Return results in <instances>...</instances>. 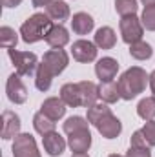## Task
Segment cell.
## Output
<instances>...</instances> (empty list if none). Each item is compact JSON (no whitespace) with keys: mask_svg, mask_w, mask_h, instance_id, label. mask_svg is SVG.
<instances>
[{"mask_svg":"<svg viewBox=\"0 0 155 157\" xmlns=\"http://www.w3.org/2000/svg\"><path fill=\"white\" fill-rule=\"evenodd\" d=\"M51 28H53V20L47 17V13H35L20 26V37L26 44H35L46 39Z\"/></svg>","mask_w":155,"mask_h":157,"instance_id":"2","label":"cell"},{"mask_svg":"<svg viewBox=\"0 0 155 157\" xmlns=\"http://www.w3.org/2000/svg\"><path fill=\"white\" fill-rule=\"evenodd\" d=\"M78 84V91H80V102H82V108H89L97 102L99 97V86L91 80H82V82H77Z\"/></svg>","mask_w":155,"mask_h":157,"instance_id":"14","label":"cell"},{"mask_svg":"<svg viewBox=\"0 0 155 157\" xmlns=\"http://www.w3.org/2000/svg\"><path fill=\"white\" fill-rule=\"evenodd\" d=\"M6 93H7V99L15 104H24L28 101V90L26 86L22 84L20 80V75L13 73L7 77V82H6Z\"/></svg>","mask_w":155,"mask_h":157,"instance_id":"7","label":"cell"},{"mask_svg":"<svg viewBox=\"0 0 155 157\" xmlns=\"http://www.w3.org/2000/svg\"><path fill=\"white\" fill-rule=\"evenodd\" d=\"M95 128H97V132H99L104 139H115V137L120 135V132H122V124H120V121H119L113 113L104 115V117L95 124Z\"/></svg>","mask_w":155,"mask_h":157,"instance_id":"10","label":"cell"},{"mask_svg":"<svg viewBox=\"0 0 155 157\" xmlns=\"http://www.w3.org/2000/svg\"><path fill=\"white\" fill-rule=\"evenodd\" d=\"M7 55L15 66V73L20 75V77H29L37 71V66H39V59L35 53L31 51H18L15 48L7 49Z\"/></svg>","mask_w":155,"mask_h":157,"instance_id":"3","label":"cell"},{"mask_svg":"<svg viewBox=\"0 0 155 157\" xmlns=\"http://www.w3.org/2000/svg\"><path fill=\"white\" fill-rule=\"evenodd\" d=\"M55 0H31V4H33V7H47V6H51Z\"/></svg>","mask_w":155,"mask_h":157,"instance_id":"34","label":"cell"},{"mask_svg":"<svg viewBox=\"0 0 155 157\" xmlns=\"http://www.w3.org/2000/svg\"><path fill=\"white\" fill-rule=\"evenodd\" d=\"M17 42H18V35H17V31L13 28H9V26L0 28V46L2 48L11 49V48L17 46Z\"/></svg>","mask_w":155,"mask_h":157,"instance_id":"27","label":"cell"},{"mask_svg":"<svg viewBox=\"0 0 155 157\" xmlns=\"http://www.w3.org/2000/svg\"><path fill=\"white\" fill-rule=\"evenodd\" d=\"M20 126H22V122H20V117L15 113V112H11V110H6L4 113H2V130H0V137L2 139H15L18 133H20Z\"/></svg>","mask_w":155,"mask_h":157,"instance_id":"9","label":"cell"},{"mask_svg":"<svg viewBox=\"0 0 155 157\" xmlns=\"http://www.w3.org/2000/svg\"><path fill=\"white\" fill-rule=\"evenodd\" d=\"M137 0H115V9L120 17L135 15L137 13Z\"/></svg>","mask_w":155,"mask_h":157,"instance_id":"29","label":"cell"},{"mask_svg":"<svg viewBox=\"0 0 155 157\" xmlns=\"http://www.w3.org/2000/svg\"><path fill=\"white\" fill-rule=\"evenodd\" d=\"M42 64L57 77V75H60L66 68H68V64H70V57H68V53L62 49V48H53V49H49V51H46L44 53V57H42Z\"/></svg>","mask_w":155,"mask_h":157,"instance_id":"5","label":"cell"},{"mask_svg":"<svg viewBox=\"0 0 155 157\" xmlns=\"http://www.w3.org/2000/svg\"><path fill=\"white\" fill-rule=\"evenodd\" d=\"M40 112L46 117H49L51 121H59V119L64 117V113H66V102L60 97H47L42 102Z\"/></svg>","mask_w":155,"mask_h":157,"instance_id":"13","label":"cell"},{"mask_svg":"<svg viewBox=\"0 0 155 157\" xmlns=\"http://www.w3.org/2000/svg\"><path fill=\"white\" fill-rule=\"evenodd\" d=\"M150 88H152V93H153V97H155V71L150 73Z\"/></svg>","mask_w":155,"mask_h":157,"instance_id":"36","label":"cell"},{"mask_svg":"<svg viewBox=\"0 0 155 157\" xmlns=\"http://www.w3.org/2000/svg\"><path fill=\"white\" fill-rule=\"evenodd\" d=\"M80 130H89V122H88V119L84 117H70L66 119V122H64V132L70 135V133H73V132H80Z\"/></svg>","mask_w":155,"mask_h":157,"instance_id":"28","label":"cell"},{"mask_svg":"<svg viewBox=\"0 0 155 157\" xmlns=\"http://www.w3.org/2000/svg\"><path fill=\"white\" fill-rule=\"evenodd\" d=\"M60 99L66 102V106L70 108H78L82 106L80 102V91H78V84L77 82H68L60 88Z\"/></svg>","mask_w":155,"mask_h":157,"instance_id":"19","label":"cell"},{"mask_svg":"<svg viewBox=\"0 0 155 157\" xmlns=\"http://www.w3.org/2000/svg\"><path fill=\"white\" fill-rule=\"evenodd\" d=\"M117 84H119V90H120V99L131 101L146 90V84H150V75L146 73V70H142L139 66H133V68H128L120 75Z\"/></svg>","mask_w":155,"mask_h":157,"instance_id":"1","label":"cell"},{"mask_svg":"<svg viewBox=\"0 0 155 157\" xmlns=\"http://www.w3.org/2000/svg\"><path fill=\"white\" fill-rule=\"evenodd\" d=\"M71 157H89V155H88L86 152H75V154H73Z\"/></svg>","mask_w":155,"mask_h":157,"instance_id":"37","label":"cell"},{"mask_svg":"<svg viewBox=\"0 0 155 157\" xmlns=\"http://www.w3.org/2000/svg\"><path fill=\"white\" fill-rule=\"evenodd\" d=\"M0 2H2L4 7H17V6L22 4V0H0Z\"/></svg>","mask_w":155,"mask_h":157,"instance_id":"35","label":"cell"},{"mask_svg":"<svg viewBox=\"0 0 155 157\" xmlns=\"http://www.w3.org/2000/svg\"><path fill=\"white\" fill-rule=\"evenodd\" d=\"M93 26H95V20L91 18V15L80 11L75 13L73 18H71V29L75 35H88L93 31Z\"/></svg>","mask_w":155,"mask_h":157,"instance_id":"16","label":"cell"},{"mask_svg":"<svg viewBox=\"0 0 155 157\" xmlns=\"http://www.w3.org/2000/svg\"><path fill=\"white\" fill-rule=\"evenodd\" d=\"M108 157H122V155H119V154H110Z\"/></svg>","mask_w":155,"mask_h":157,"instance_id":"39","label":"cell"},{"mask_svg":"<svg viewBox=\"0 0 155 157\" xmlns=\"http://www.w3.org/2000/svg\"><path fill=\"white\" fill-rule=\"evenodd\" d=\"M126 157H152V152H150V148H133V146H130Z\"/></svg>","mask_w":155,"mask_h":157,"instance_id":"33","label":"cell"},{"mask_svg":"<svg viewBox=\"0 0 155 157\" xmlns=\"http://www.w3.org/2000/svg\"><path fill=\"white\" fill-rule=\"evenodd\" d=\"M117 71H119V62L112 57H102L95 64V73L100 82H112L117 77Z\"/></svg>","mask_w":155,"mask_h":157,"instance_id":"11","label":"cell"},{"mask_svg":"<svg viewBox=\"0 0 155 157\" xmlns=\"http://www.w3.org/2000/svg\"><path fill=\"white\" fill-rule=\"evenodd\" d=\"M142 4H144V7L146 6H155V0H141Z\"/></svg>","mask_w":155,"mask_h":157,"instance_id":"38","label":"cell"},{"mask_svg":"<svg viewBox=\"0 0 155 157\" xmlns=\"http://www.w3.org/2000/svg\"><path fill=\"white\" fill-rule=\"evenodd\" d=\"M53 73L40 62L37 66V71H35V86L39 91H47L51 88V82H53Z\"/></svg>","mask_w":155,"mask_h":157,"instance_id":"22","label":"cell"},{"mask_svg":"<svg viewBox=\"0 0 155 157\" xmlns=\"http://www.w3.org/2000/svg\"><path fill=\"white\" fill-rule=\"evenodd\" d=\"M46 42L51 46V48H64L68 42H70V33H68V29L62 26V24H53V28H51V31L47 33V37H46Z\"/></svg>","mask_w":155,"mask_h":157,"instance_id":"18","label":"cell"},{"mask_svg":"<svg viewBox=\"0 0 155 157\" xmlns=\"http://www.w3.org/2000/svg\"><path fill=\"white\" fill-rule=\"evenodd\" d=\"M137 113L144 121H153L155 117V97H144L137 104Z\"/></svg>","mask_w":155,"mask_h":157,"instance_id":"25","label":"cell"},{"mask_svg":"<svg viewBox=\"0 0 155 157\" xmlns=\"http://www.w3.org/2000/svg\"><path fill=\"white\" fill-rule=\"evenodd\" d=\"M142 133H144V137H146L150 148L155 146V121H146V124H144V128H142Z\"/></svg>","mask_w":155,"mask_h":157,"instance_id":"31","label":"cell"},{"mask_svg":"<svg viewBox=\"0 0 155 157\" xmlns=\"http://www.w3.org/2000/svg\"><path fill=\"white\" fill-rule=\"evenodd\" d=\"M33 128H35L37 133L46 135V133H49V132H55V121H51L49 117H46L42 112H39V113H35V117H33Z\"/></svg>","mask_w":155,"mask_h":157,"instance_id":"24","label":"cell"},{"mask_svg":"<svg viewBox=\"0 0 155 157\" xmlns=\"http://www.w3.org/2000/svg\"><path fill=\"white\" fill-rule=\"evenodd\" d=\"M130 143H131L133 148H150V144H148V141H146L142 130H137V132L131 135V141H130Z\"/></svg>","mask_w":155,"mask_h":157,"instance_id":"32","label":"cell"},{"mask_svg":"<svg viewBox=\"0 0 155 157\" xmlns=\"http://www.w3.org/2000/svg\"><path fill=\"white\" fill-rule=\"evenodd\" d=\"M93 42L100 49H112V48H115V44H117V35L110 26H102V28L97 29Z\"/></svg>","mask_w":155,"mask_h":157,"instance_id":"17","label":"cell"},{"mask_svg":"<svg viewBox=\"0 0 155 157\" xmlns=\"http://www.w3.org/2000/svg\"><path fill=\"white\" fill-rule=\"evenodd\" d=\"M99 97L102 99V102L106 104H113L120 99V90H119V84L117 82H100L99 86Z\"/></svg>","mask_w":155,"mask_h":157,"instance_id":"21","label":"cell"},{"mask_svg":"<svg viewBox=\"0 0 155 157\" xmlns=\"http://www.w3.org/2000/svg\"><path fill=\"white\" fill-rule=\"evenodd\" d=\"M71 55H73V59H75L77 62H82V64L93 62V60L97 59V46H95V42L80 39V40H77V42H73V46H71Z\"/></svg>","mask_w":155,"mask_h":157,"instance_id":"8","label":"cell"},{"mask_svg":"<svg viewBox=\"0 0 155 157\" xmlns=\"http://www.w3.org/2000/svg\"><path fill=\"white\" fill-rule=\"evenodd\" d=\"M46 13L51 20H57L59 24H62L64 20L70 18V6L64 0H55L51 6L46 7Z\"/></svg>","mask_w":155,"mask_h":157,"instance_id":"20","label":"cell"},{"mask_svg":"<svg viewBox=\"0 0 155 157\" xmlns=\"http://www.w3.org/2000/svg\"><path fill=\"white\" fill-rule=\"evenodd\" d=\"M130 55L135 59V60H148L152 55H153V49L148 42L144 40H139V42H133L130 46Z\"/></svg>","mask_w":155,"mask_h":157,"instance_id":"23","label":"cell"},{"mask_svg":"<svg viewBox=\"0 0 155 157\" xmlns=\"http://www.w3.org/2000/svg\"><path fill=\"white\" fill-rule=\"evenodd\" d=\"M68 146L71 148V152H88L91 146V133L89 130H80V132H73L68 137Z\"/></svg>","mask_w":155,"mask_h":157,"instance_id":"15","label":"cell"},{"mask_svg":"<svg viewBox=\"0 0 155 157\" xmlns=\"http://www.w3.org/2000/svg\"><path fill=\"white\" fill-rule=\"evenodd\" d=\"M119 29H120V35L122 40L126 44H133V42H139L142 40V33H144V26L141 22V18L137 15H128V17H122L120 22H119Z\"/></svg>","mask_w":155,"mask_h":157,"instance_id":"4","label":"cell"},{"mask_svg":"<svg viewBox=\"0 0 155 157\" xmlns=\"http://www.w3.org/2000/svg\"><path fill=\"white\" fill-rule=\"evenodd\" d=\"M108 113H112V110L108 108L106 102H95L93 106L88 108V122L95 126L100 119L104 117V115H108Z\"/></svg>","mask_w":155,"mask_h":157,"instance_id":"26","label":"cell"},{"mask_svg":"<svg viewBox=\"0 0 155 157\" xmlns=\"http://www.w3.org/2000/svg\"><path fill=\"white\" fill-rule=\"evenodd\" d=\"M141 22L148 31H155V6H146L142 9Z\"/></svg>","mask_w":155,"mask_h":157,"instance_id":"30","label":"cell"},{"mask_svg":"<svg viewBox=\"0 0 155 157\" xmlns=\"http://www.w3.org/2000/svg\"><path fill=\"white\" fill-rule=\"evenodd\" d=\"M13 157H40L39 146L31 133H18L13 141Z\"/></svg>","mask_w":155,"mask_h":157,"instance_id":"6","label":"cell"},{"mask_svg":"<svg viewBox=\"0 0 155 157\" xmlns=\"http://www.w3.org/2000/svg\"><path fill=\"white\" fill-rule=\"evenodd\" d=\"M42 146H44V150L47 152V155L57 157V155H62V154H64V150H66V141H64V137H62L59 132H49V133L42 135Z\"/></svg>","mask_w":155,"mask_h":157,"instance_id":"12","label":"cell"}]
</instances>
